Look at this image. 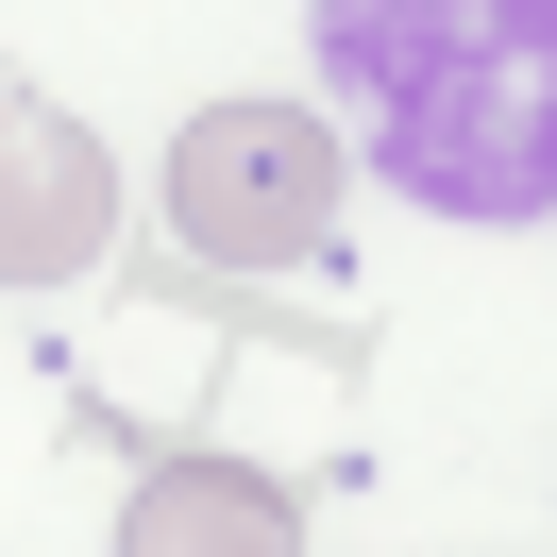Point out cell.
<instances>
[{"label":"cell","mask_w":557,"mask_h":557,"mask_svg":"<svg viewBox=\"0 0 557 557\" xmlns=\"http://www.w3.org/2000/svg\"><path fill=\"white\" fill-rule=\"evenodd\" d=\"M321 69L388 186L456 220L557 203V0H321Z\"/></svg>","instance_id":"6da1fadb"},{"label":"cell","mask_w":557,"mask_h":557,"mask_svg":"<svg viewBox=\"0 0 557 557\" xmlns=\"http://www.w3.org/2000/svg\"><path fill=\"white\" fill-rule=\"evenodd\" d=\"M119 237V152L69 102L0 85V287H85Z\"/></svg>","instance_id":"3957f363"},{"label":"cell","mask_w":557,"mask_h":557,"mask_svg":"<svg viewBox=\"0 0 557 557\" xmlns=\"http://www.w3.org/2000/svg\"><path fill=\"white\" fill-rule=\"evenodd\" d=\"M338 186H355V152H338V119H305V102H203L170 136V237L203 253V271H305L321 237H338Z\"/></svg>","instance_id":"7a4b0ae2"},{"label":"cell","mask_w":557,"mask_h":557,"mask_svg":"<svg viewBox=\"0 0 557 557\" xmlns=\"http://www.w3.org/2000/svg\"><path fill=\"white\" fill-rule=\"evenodd\" d=\"M119 557H305V507L253 456H152L119 490Z\"/></svg>","instance_id":"277c9868"}]
</instances>
